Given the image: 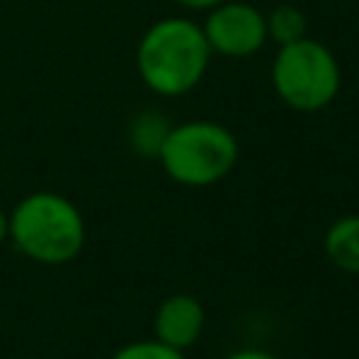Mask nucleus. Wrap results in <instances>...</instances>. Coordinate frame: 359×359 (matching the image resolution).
Returning <instances> with one entry per match:
<instances>
[{
  "label": "nucleus",
  "instance_id": "nucleus-3",
  "mask_svg": "<svg viewBox=\"0 0 359 359\" xmlns=\"http://www.w3.org/2000/svg\"><path fill=\"white\" fill-rule=\"evenodd\" d=\"M238 137L219 121L174 123L160 146L157 163L168 180L185 188H208L222 182L238 163Z\"/></svg>",
  "mask_w": 359,
  "mask_h": 359
},
{
  "label": "nucleus",
  "instance_id": "nucleus-4",
  "mask_svg": "<svg viewBox=\"0 0 359 359\" xmlns=\"http://www.w3.org/2000/svg\"><path fill=\"white\" fill-rule=\"evenodd\" d=\"M269 81L275 95L289 109L320 112L337 98L342 70L334 50L306 34L303 39L278 48L269 65Z\"/></svg>",
  "mask_w": 359,
  "mask_h": 359
},
{
  "label": "nucleus",
  "instance_id": "nucleus-13",
  "mask_svg": "<svg viewBox=\"0 0 359 359\" xmlns=\"http://www.w3.org/2000/svg\"><path fill=\"white\" fill-rule=\"evenodd\" d=\"M8 241V213L0 208V244Z\"/></svg>",
  "mask_w": 359,
  "mask_h": 359
},
{
  "label": "nucleus",
  "instance_id": "nucleus-2",
  "mask_svg": "<svg viewBox=\"0 0 359 359\" xmlns=\"http://www.w3.org/2000/svg\"><path fill=\"white\" fill-rule=\"evenodd\" d=\"M8 241L42 266H62L81 255L87 224L79 205L56 191H31L8 213Z\"/></svg>",
  "mask_w": 359,
  "mask_h": 359
},
{
  "label": "nucleus",
  "instance_id": "nucleus-6",
  "mask_svg": "<svg viewBox=\"0 0 359 359\" xmlns=\"http://www.w3.org/2000/svg\"><path fill=\"white\" fill-rule=\"evenodd\" d=\"M151 328H154V339L177 351H188L199 342L205 331V306L199 303V297L188 292H174L160 300Z\"/></svg>",
  "mask_w": 359,
  "mask_h": 359
},
{
  "label": "nucleus",
  "instance_id": "nucleus-7",
  "mask_svg": "<svg viewBox=\"0 0 359 359\" xmlns=\"http://www.w3.org/2000/svg\"><path fill=\"white\" fill-rule=\"evenodd\" d=\"M323 252L337 269L359 275V213H345L325 227Z\"/></svg>",
  "mask_w": 359,
  "mask_h": 359
},
{
  "label": "nucleus",
  "instance_id": "nucleus-1",
  "mask_svg": "<svg viewBox=\"0 0 359 359\" xmlns=\"http://www.w3.org/2000/svg\"><path fill=\"white\" fill-rule=\"evenodd\" d=\"M210 45L191 17H163L151 22L135 48V67L146 90L160 98L191 93L208 73Z\"/></svg>",
  "mask_w": 359,
  "mask_h": 359
},
{
  "label": "nucleus",
  "instance_id": "nucleus-5",
  "mask_svg": "<svg viewBox=\"0 0 359 359\" xmlns=\"http://www.w3.org/2000/svg\"><path fill=\"white\" fill-rule=\"evenodd\" d=\"M202 34L213 53L227 59L255 56L266 42V17L247 0H224L205 14Z\"/></svg>",
  "mask_w": 359,
  "mask_h": 359
},
{
  "label": "nucleus",
  "instance_id": "nucleus-11",
  "mask_svg": "<svg viewBox=\"0 0 359 359\" xmlns=\"http://www.w3.org/2000/svg\"><path fill=\"white\" fill-rule=\"evenodd\" d=\"M224 359H280L278 353H272V351H264V348H252V345H247V348H236V351H230Z\"/></svg>",
  "mask_w": 359,
  "mask_h": 359
},
{
  "label": "nucleus",
  "instance_id": "nucleus-9",
  "mask_svg": "<svg viewBox=\"0 0 359 359\" xmlns=\"http://www.w3.org/2000/svg\"><path fill=\"white\" fill-rule=\"evenodd\" d=\"M264 17H266V36L278 48L306 36V28H309L306 14L292 3H280V6L269 8V14H264Z\"/></svg>",
  "mask_w": 359,
  "mask_h": 359
},
{
  "label": "nucleus",
  "instance_id": "nucleus-8",
  "mask_svg": "<svg viewBox=\"0 0 359 359\" xmlns=\"http://www.w3.org/2000/svg\"><path fill=\"white\" fill-rule=\"evenodd\" d=\"M171 123L163 112L157 109H140L129 118V126H126V137H129V146L140 154V157H151L157 160L160 154V146L168 135Z\"/></svg>",
  "mask_w": 359,
  "mask_h": 359
},
{
  "label": "nucleus",
  "instance_id": "nucleus-10",
  "mask_svg": "<svg viewBox=\"0 0 359 359\" xmlns=\"http://www.w3.org/2000/svg\"><path fill=\"white\" fill-rule=\"evenodd\" d=\"M109 359H185V351H177L160 339H135L121 345Z\"/></svg>",
  "mask_w": 359,
  "mask_h": 359
},
{
  "label": "nucleus",
  "instance_id": "nucleus-12",
  "mask_svg": "<svg viewBox=\"0 0 359 359\" xmlns=\"http://www.w3.org/2000/svg\"><path fill=\"white\" fill-rule=\"evenodd\" d=\"M219 3H224V0H177V6H182L185 11H210Z\"/></svg>",
  "mask_w": 359,
  "mask_h": 359
}]
</instances>
